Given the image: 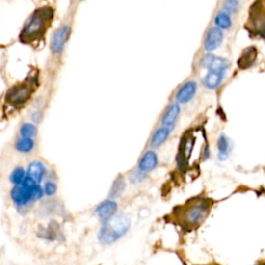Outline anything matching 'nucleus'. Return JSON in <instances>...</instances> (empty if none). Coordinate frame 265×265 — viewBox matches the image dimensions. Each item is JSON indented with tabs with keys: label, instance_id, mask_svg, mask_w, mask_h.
<instances>
[{
	"label": "nucleus",
	"instance_id": "393cba45",
	"mask_svg": "<svg viewBox=\"0 0 265 265\" xmlns=\"http://www.w3.org/2000/svg\"><path fill=\"white\" fill-rule=\"evenodd\" d=\"M145 177H146L145 173H144V172H142V171H140V170L138 169V171H135V172H132V173L131 174L130 179H131V182H132V184H137V183L143 182L144 179H145Z\"/></svg>",
	"mask_w": 265,
	"mask_h": 265
},
{
	"label": "nucleus",
	"instance_id": "dca6fc26",
	"mask_svg": "<svg viewBox=\"0 0 265 265\" xmlns=\"http://www.w3.org/2000/svg\"><path fill=\"white\" fill-rule=\"evenodd\" d=\"M171 128L169 127H160L159 129L157 130V132H155V135L153 137V139H151V142H150V145L153 147H159L162 145L164 142L167 140V138L169 137L170 132H171Z\"/></svg>",
	"mask_w": 265,
	"mask_h": 265
},
{
	"label": "nucleus",
	"instance_id": "aec40b11",
	"mask_svg": "<svg viewBox=\"0 0 265 265\" xmlns=\"http://www.w3.org/2000/svg\"><path fill=\"white\" fill-rule=\"evenodd\" d=\"M228 148H229V142L224 135L221 136L217 140V149H219V159L224 160L228 155Z\"/></svg>",
	"mask_w": 265,
	"mask_h": 265
},
{
	"label": "nucleus",
	"instance_id": "7ed1b4c3",
	"mask_svg": "<svg viewBox=\"0 0 265 265\" xmlns=\"http://www.w3.org/2000/svg\"><path fill=\"white\" fill-rule=\"evenodd\" d=\"M44 188L29 175H25L20 185H17L11 193L14 203L18 208H25L35 200L42 199Z\"/></svg>",
	"mask_w": 265,
	"mask_h": 265
},
{
	"label": "nucleus",
	"instance_id": "ddd939ff",
	"mask_svg": "<svg viewBox=\"0 0 265 265\" xmlns=\"http://www.w3.org/2000/svg\"><path fill=\"white\" fill-rule=\"evenodd\" d=\"M257 49L255 47H249L245 49L238 59V66L240 69H248L254 64L257 58Z\"/></svg>",
	"mask_w": 265,
	"mask_h": 265
},
{
	"label": "nucleus",
	"instance_id": "423d86ee",
	"mask_svg": "<svg viewBox=\"0 0 265 265\" xmlns=\"http://www.w3.org/2000/svg\"><path fill=\"white\" fill-rule=\"evenodd\" d=\"M71 31H72L71 25L64 24L53 33L52 39H51V45H50L53 53L60 54L64 50L65 44L66 42H68L69 37L71 35Z\"/></svg>",
	"mask_w": 265,
	"mask_h": 265
},
{
	"label": "nucleus",
	"instance_id": "0eeeda50",
	"mask_svg": "<svg viewBox=\"0 0 265 265\" xmlns=\"http://www.w3.org/2000/svg\"><path fill=\"white\" fill-rule=\"evenodd\" d=\"M224 41V33L219 27H212L207 31L204 40V49L208 52H212L220 48Z\"/></svg>",
	"mask_w": 265,
	"mask_h": 265
},
{
	"label": "nucleus",
	"instance_id": "20e7f679",
	"mask_svg": "<svg viewBox=\"0 0 265 265\" xmlns=\"http://www.w3.org/2000/svg\"><path fill=\"white\" fill-rule=\"evenodd\" d=\"M34 90L33 81H26L12 87L6 93V101L14 107L21 106L30 99Z\"/></svg>",
	"mask_w": 265,
	"mask_h": 265
},
{
	"label": "nucleus",
	"instance_id": "b1692460",
	"mask_svg": "<svg viewBox=\"0 0 265 265\" xmlns=\"http://www.w3.org/2000/svg\"><path fill=\"white\" fill-rule=\"evenodd\" d=\"M43 188H44V193L46 195L52 196V195L56 194V192H57V185L53 182H48V183L45 184Z\"/></svg>",
	"mask_w": 265,
	"mask_h": 265
},
{
	"label": "nucleus",
	"instance_id": "1a4fd4ad",
	"mask_svg": "<svg viewBox=\"0 0 265 265\" xmlns=\"http://www.w3.org/2000/svg\"><path fill=\"white\" fill-rule=\"evenodd\" d=\"M157 165H158V156L154 150H149L141 158L138 165V169L142 172L147 173L153 171V170L157 167Z\"/></svg>",
	"mask_w": 265,
	"mask_h": 265
},
{
	"label": "nucleus",
	"instance_id": "a211bd4d",
	"mask_svg": "<svg viewBox=\"0 0 265 265\" xmlns=\"http://www.w3.org/2000/svg\"><path fill=\"white\" fill-rule=\"evenodd\" d=\"M16 149L19 151V153L22 154H28L30 151L33 150L34 148V141L32 138H28V137H21L20 139H18L16 141Z\"/></svg>",
	"mask_w": 265,
	"mask_h": 265
},
{
	"label": "nucleus",
	"instance_id": "6ab92c4d",
	"mask_svg": "<svg viewBox=\"0 0 265 265\" xmlns=\"http://www.w3.org/2000/svg\"><path fill=\"white\" fill-rule=\"evenodd\" d=\"M125 188H126V182H125V179L122 178L121 176L117 177L115 179L114 184H113V186L111 187L110 197L111 198H117V197H119L122 193H124Z\"/></svg>",
	"mask_w": 265,
	"mask_h": 265
},
{
	"label": "nucleus",
	"instance_id": "9b49d317",
	"mask_svg": "<svg viewBox=\"0 0 265 265\" xmlns=\"http://www.w3.org/2000/svg\"><path fill=\"white\" fill-rule=\"evenodd\" d=\"M117 211V204L113 200H106L102 202L96 210V212L101 220L105 221L108 217L114 214Z\"/></svg>",
	"mask_w": 265,
	"mask_h": 265
},
{
	"label": "nucleus",
	"instance_id": "4468645a",
	"mask_svg": "<svg viewBox=\"0 0 265 265\" xmlns=\"http://www.w3.org/2000/svg\"><path fill=\"white\" fill-rule=\"evenodd\" d=\"M179 113H181V107H179V104L177 103H173L172 105H170L169 108L167 109L166 113L163 116L162 119V124L165 127H169V128H173L175 121L179 115Z\"/></svg>",
	"mask_w": 265,
	"mask_h": 265
},
{
	"label": "nucleus",
	"instance_id": "f8f14e48",
	"mask_svg": "<svg viewBox=\"0 0 265 265\" xmlns=\"http://www.w3.org/2000/svg\"><path fill=\"white\" fill-rule=\"evenodd\" d=\"M225 72L210 71L203 79L205 87L208 89H216L220 86L225 77Z\"/></svg>",
	"mask_w": 265,
	"mask_h": 265
},
{
	"label": "nucleus",
	"instance_id": "f257e3e1",
	"mask_svg": "<svg viewBox=\"0 0 265 265\" xmlns=\"http://www.w3.org/2000/svg\"><path fill=\"white\" fill-rule=\"evenodd\" d=\"M54 14V8L49 5L36 8L24 24L19 35L20 41L29 44L41 40L50 27Z\"/></svg>",
	"mask_w": 265,
	"mask_h": 265
},
{
	"label": "nucleus",
	"instance_id": "4be33fe9",
	"mask_svg": "<svg viewBox=\"0 0 265 265\" xmlns=\"http://www.w3.org/2000/svg\"><path fill=\"white\" fill-rule=\"evenodd\" d=\"M26 175V172H25V170L21 167H17L14 171L12 172L11 174V177H9V179H11V182L12 184H14L15 186L17 185H20L22 183V181L24 179Z\"/></svg>",
	"mask_w": 265,
	"mask_h": 265
},
{
	"label": "nucleus",
	"instance_id": "412c9836",
	"mask_svg": "<svg viewBox=\"0 0 265 265\" xmlns=\"http://www.w3.org/2000/svg\"><path fill=\"white\" fill-rule=\"evenodd\" d=\"M238 8H239L238 0H225L223 3V11L228 13L229 15L238 13Z\"/></svg>",
	"mask_w": 265,
	"mask_h": 265
},
{
	"label": "nucleus",
	"instance_id": "39448f33",
	"mask_svg": "<svg viewBox=\"0 0 265 265\" xmlns=\"http://www.w3.org/2000/svg\"><path fill=\"white\" fill-rule=\"evenodd\" d=\"M208 212V204L204 200H197L186 208L184 221L188 226L200 224Z\"/></svg>",
	"mask_w": 265,
	"mask_h": 265
},
{
	"label": "nucleus",
	"instance_id": "9d476101",
	"mask_svg": "<svg viewBox=\"0 0 265 265\" xmlns=\"http://www.w3.org/2000/svg\"><path fill=\"white\" fill-rule=\"evenodd\" d=\"M196 91H197L196 82H194V81L186 82V84L183 85L181 89L177 91V94H176L177 102L183 103V104L190 102L194 98V96L196 94Z\"/></svg>",
	"mask_w": 265,
	"mask_h": 265
},
{
	"label": "nucleus",
	"instance_id": "f3484780",
	"mask_svg": "<svg viewBox=\"0 0 265 265\" xmlns=\"http://www.w3.org/2000/svg\"><path fill=\"white\" fill-rule=\"evenodd\" d=\"M214 24L216 27H219L220 29H229L232 26V19L231 16L224 11H221L217 13L214 17Z\"/></svg>",
	"mask_w": 265,
	"mask_h": 265
},
{
	"label": "nucleus",
	"instance_id": "5701e85b",
	"mask_svg": "<svg viewBox=\"0 0 265 265\" xmlns=\"http://www.w3.org/2000/svg\"><path fill=\"white\" fill-rule=\"evenodd\" d=\"M36 132H37L36 127L33 124H24L20 129L22 137L33 138L36 135Z\"/></svg>",
	"mask_w": 265,
	"mask_h": 265
},
{
	"label": "nucleus",
	"instance_id": "f03ea898",
	"mask_svg": "<svg viewBox=\"0 0 265 265\" xmlns=\"http://www.w3.org/2000/svg\"><path fill=\"white\" fill-rule=\"evenodd\" d=\"M130 227L131 220L127 214L114 213L104 221L99 232V240L106 244L115 242L129 231Z\"/></svg>",
	"mask_w": 265,
	"mask_h": 265
},
{
	"label": "nucleus",
	"instance_id": "2eb2a0df",
	"mask_svg": "<svg viewBox=\"0 0 265 265\" xmlns=\"http://www.w3.org/2000/svg\"><path fill=\"white\" fill-rule=\"evenodd\" d=\"M26 174L32 177L34 181L40 184L46 174V168L40 160H34V162H31L29 166H28Z\"/></svg>",
	"mask_w": 265,
	"mask_h": 265
},
{
	"label": "nucleus",
	"instance_id": "6e6552de",
	"mask_svg": "<svg viewBox=\"0 0 265 265\" xmlns=\"http://www.w3.org/2000/svg\"><path fill=\"white\" fill-rule=\"evenodd\" d=\"M201 65L208 71L225 72L229 69V62L222 57L212 54H206L201 59Z\"/></svg>",
	"mask_w": 265,
	"mask_h": 265
}]
</instances>
